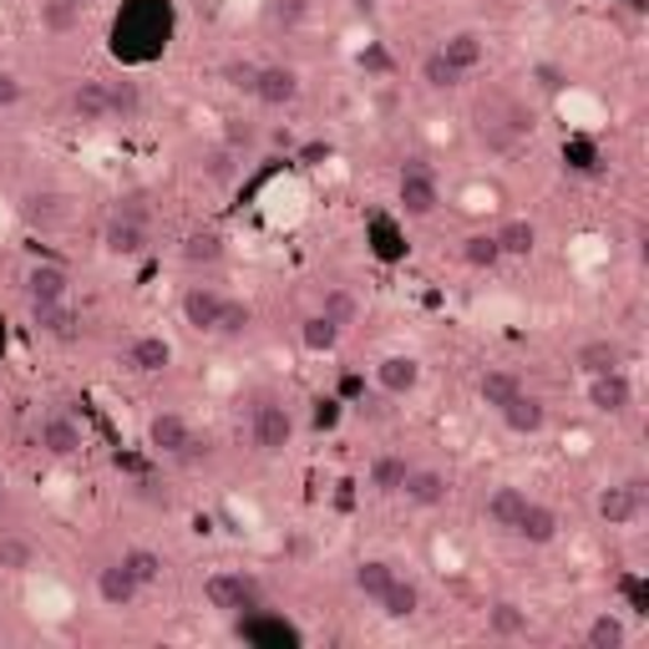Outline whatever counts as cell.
<instances>
[{"mask_svg":"<svg viewBox=\"0 0 649 649\" xmlns=\"http://www.w3.org/2000/svg\"><path fill=\"white\" fill-rule=\"evenodd\" d=\"M21 76L15 72H0V107H15V102H21Z\"/></svg>","mask_w":649,"mask_h":649,"instance_id":"60d3db41","label":"cell"},{"mask_svg":"<svg viewBox=\"0 0 649 649\" xmlns=\"http://www.w3.org/2000/svg\"><path fill=\"white\" fill-rule=\"evenodd\" d=\"M249 97L264 102V107H289V102L300 97V72L295 66H259Z\"/></svg>","mask_w":649,"mask_h":649,"instance_id":"ba28073f","label":"cell"},{"mask_svg":"<svg viewBox=\"0 0 649 649\" xmlns=\"http://www.w3.org/2000/svg\"><path fill=\"white\" fill-rule=\"evenodd\" d=\"M203 599L219 614H259L264 588H259V578L244 574V568H219V574L203 578Z\"/></svg>","mask_w":649,"mask_h":649,"instance_id":"6da1fadb","label":"cell"},{"mask_svg":"<svg viewBox=\"0 0 649 649\" xmlns=\"http://www.w3.org/2000/svg\"><path fill=\"white\" fill-rule=\"evenodd\" d=\"M249 305H238V300H224V315H219V324H213V336H224V340H244V330H249Z\"/></svg>","mask_w":649,"mask_h":649,"instance_id":"d6a6232c","label":"cell"},{"mask_svg":"<svg viewBox=\"0 0 649 649\" xmlns=\"http://www.w3.org/2000/svg\"><path fill=\"white\" fill-rule=\"evenodd\" d=\"M538 76H543V87H563V82H558V66H538Z\"/></svg>","mask_w":649,"mask_h":649,"instance_id":"ee69618b","label":"cell"},{"mask_svg":"<svg viewBox=\"0 0 649 649\" xmlns=\"http://www.w3.org/2000/svg\"><path fill=\"white\" fill-rule=\"evenodd\" d=\"M588 406L604 416H625L635 406V386H629L625 371H604V375H588Z\"/></svg>","mask_w":649,"mask_h":649,"instance_id":"52a82bcc","label":"cell"},{"mask_svg":"<svg viewBox=\"0 0 649 649\" xmlns=\"http://www.w3.org/2000/svg\"><path fill=\"white\" fill-rule=\"evenodd\" d=\"M107 87H113V123L117 117H132L138 113V82H107Z\"/></svg>","mask_w":649,"mask_h":649,"instance_id":"8d00e7d4","label":"cell"},{"mask_svg":"<svg viewBox=\"0 0 649 649\" xmlns=\"http://www.w3.org/2000/svg\"><path fill=\"white\" fill-rule=\"evenodd\" d=\"M396 578H401V574L391 568L386 558H365L361 568H355V588H361V594H365L371 604H381V599H386V588L396 584Z\"/></svg>","mask_w":649,"mask_h":649,"instance_id":"cb8c5ba5","label":"cell"},{"mask_svg":"<svg viewBox=\"0 0 649 649\" xmlns=\"http://www.w3.org/2000/svg\"><path fill=\"white\" fill-rule=\"evenodd\" d=\"M25 219H56V199H51V193L41 199V193H36V199H31V209H25Z\"/></svg>","mask_w":649,"mask_h":649,"instance_id":"7bdbcfd3","label":"cell"},{"mask_svg":"<svg viewBox=\"0 0 649 649\" xmlns=\"http://www.w3.org/2000/svg\"><path fill=\"white\" fill-rule=\"evenodd\" d=\"M183 259L188 264H219L224 259V244H219V234H193L183 244Z\"/></svg>","mask_w":649,"mask_h":649,"instance_id":"e575fe53","label":"cell"},{"mask_svg":"<svg viewBox=\"0 0 649 649\" xmlns=\"http://www.w3.org/2000/svg\"><path fill=\"white\" fill-rule=\"evenodd\" d=\"M512 538H523L528 549H549L553 538H558V512L549 508V502L528 498L523 518H518V528H512Z\"/></svg>","mask_w":649,"mask_h":649,"instance_id":"7c38bea8","label":"cell"},{"mask_svg":"<svg viewBox=\"0 0 649 649\" xmlns=\"http://www.w3.org/2000/svg\"><path fill=\"white\" fill-rule=\"evenodd\" d=\"M625 639H629V629H625V619H619V614H594V619H588V629H584V645L588 649H625Z\"/></svg>","mask_w":649,"mask_h":649,"instance_id":"83f0119b","label":"cell"},{"mask_svg":"<svg viewBox=\"0 0 649 649\" xmlns=\"http://www.w3.org/2000/svg\"><path fill=\"white\" fill-rule=\"evenodd\" d=\"M416 609H422V588H416L412 578H396V584L386 588V599H381V614H386V619H412Z\"/></svg>","mask_w":649,"mask_h":649,"instance_id":"f1b7e54d","label":"cell"},{"mask_svg":"<svg viewBox=\"0 0 649 649\" xmlns=\"http://www.w3.org/2000/svg\"><path fill=\"white\" fill-rule=\"evenodd\" d=\"M123 563H127V574L138 578L142 588H158V584H162V558H158L152 549H127Z\"/></svg>","mask_w":649,"mask_h":649,"instance_id":"1f68e13d","label":"cell"},{"mask_svg":"<svg viewBox=\"0 0 649 649\" xmlns=\"http://www.w3.org/2000/svg\"><path fill=\"white\" fill-rule=\"evenodd\" d=\"M487 629H492V635L498 639H518V635H528V609H518V604H492V609H487Z\"/></svg>","mask_w":649,"mask_h":649,"instance_id":"4dcf8cb0","label":"cell"},{"mask_svg":"<svg viewBox=\"0 0 649 649\" xmlns=\"http://www.w3.org/2000/svg\"><path fill=\"white\" fill-rule=\"evenodd\" d=\"M320 315L336 324V330H345V324L355 320V295H350V289H330V295H324V305H320Z\"/></svg>","mask_w":649,"mask_h":649,"instance_id":"836d02e7","label":"cell"},{"mask_svg":"<svg viewBox=\"0 0 649 649\" xmlns=\"http://www.w3.org/2000/svg\"><path fill=\"white\" fill-rule=\"evenodd\" d=\"M375 381H381L386 396H406V391H416V381H422V365H416L412 355H391V361H381Z\"/></svg>","mask_w":649,"mask_h":649,"instance_id":"7402d4cb","label":"cell"},{"mask_svg":"<svg viewBox=\"0 0 649 649\" xmlns=\"http://www.w3.org/2000/svg\"><path fill=\"white\" fill-rule=\"evenodd\" d=\"M401 492H406L412 508H441L447 492H451V482H447V472H437V467H412L406 482H401Z\"/></svg>","mask_w":649,"mask_h":649,"instance_id":"9a60e30c","label":"cell"},{"mask_svg":"<svg viewBox=\"0 0 649 649\" xmlns=\"http://www.w3.org/2000/svg\"><path fill=\"white\" fill-rule=\"evenodd\" d=\"M396 199L406 219H432L441 203V183H437V168L426 158H406L401 162V178H396Z\"/></svg>","mask_w":649,"mask_h":649,"instance_id":"7a4b0ae2","label":"cell"},{"mask_svg":"<svg viewBox=\"0 0 649 649\" xmlns=\"http://www.w3.org/2000/svg\"><path fill=\"white\" fill-rule=\"evenodd\" d=\"M25 305H31V320L46 310L72 305V279H66L62 264H36V269L25 275Z\"/></svg>","mask_w":649,"mask_h":649,"instance_id":"277c9868","label":"cell"},{"mask_svg":"<svg viewBox=\"0 0 649 649\" xmlns=\"http://www.w3.org/2000/svg\"><path fill=\"white\" fill-rule=\"evenodd\" d=\"M102 244L113 254H123V259L142 254L148 249V209L138 199H123L113 209V219H107V228H102Z\"/></svg>","mask_w":649,"mask_h":649,"instance_id":"3957f363","label":"cell"},{"mask_svg":"<svg viewBox=\"0 0 649 649\" xmlns=\"http://www.w3.org/2000/svg\"><path fill=\"white\" fill-rule=\"evenodd\" d=\"M523 508H528V492L523 487H512V482H502V487H492L487 492V528H498V533H512L518 528V518H523Z\"/></svg>","mask_w":649,"mask_h":649,"instance_id":"2e32d148","label":"cell"},{"mask_svg":"<svg viewBox=\"0 0 649 649\" xmlns=\"http://www.w3.org/2000/svg\"><path fill=\"white\" fill-rule=\"evenodd\" d=\"M462 264H467V269H477V275H482V269H498V264H502L498 234H492V228H482V234H467L462 238Z\"/></svg>","mask_w":649,"mask_h":649,"instance_id":"484cf974","label":"cell"},{"mask_svg":"<svg viewBox=\"0 0 649 649\" xmlns=\"http://www.w3.org/2000/svg\"><path fill=\"white\" fill-rule=\"evenodd\" d=\"M437 56H441V62H447L457 76H467V72H477V66L487 62V41L477 36V31H451V36L437 46Z\"/></svg>","mask_w":649,"mask_h":649,"instance_id":"4fadbf2b","label":"cell"},{"mask_svg":"<svg viewBox=\"0 0 649 649\" xmlns=\"http://www.w3.org/2000/svg\"><path fill=\"white\" fill-rule=\"evenodd\" d=\"M492 234H498L502 259H528V254H533V244H538V228L528 224V219H508V224L492 228Z\"/></svg>","mask_w":649,"mask_h":649,"instance_id":"d4e9b609","label":"cell"},{"mask_svg":"<svg viewBox=\"0 0 649 649\" xmlns=\"http://www.w3.org/2000/svg\"><path fill=\"white\" fill-rule=\"evenodd\" d=\"M209 178L213 183H234V148H219V152H209Z\"/></svg>","mask_w":649,"mask_h":649,"instance_id":"f35d334b","label":"cell"},{"mask_svg":"<svg viewBox=\"0 0 649 649\" xmlns=\"http://www.w3.org/2000/svg\"><path fill=\"white\" fill-rule=\"evenodd\" d=\"M36 441L51 451V457H76L82 451V426L72 422V416H62V412H51V416H41V426H36Z\"/></svg>","mask_w":649,"mask_h":649,"instance_id":"5bb4252c","label":"cell"},{"mask_svg":"<svg viewBox=\"0 0 649 649\" xmlns=\"http://www.w3.org/2000/svg\"><path fill=\"white\" fill-rule=\"evenodd\" d=\"M72 117L76 123H113V87H107V82H97V76H92V82H82V87L72 92Z\"/></svg>","mask_w":649,"mask_h":649,"instance_id":"ac0fdd59","label":"cell"},{"mask_svg":"<svg viewBox=\"0 0 649 649\" xmlns=\"http://www.w3.org/2000/svg\"><path fill=\"white\" fill-rule=\"evenodd\" d=\"M254 72H259L254 62H228V82H234V87H244V92L254 87Z\"/></svg>","mask_w":649,"mask_h":649,"instance_id":"b9f144b4","label":"cell"},{"mask_svg":"<svg viewBox=\"0 0 649 649\" xmlns=\"http://www.w3.org/2000/svg\"><path fill=\"white\" fill-rule=\"evenodd\" d=\"M0 498H6V482H0Z\"/></svg>","mask_w":649,"mask_h":649,"instance_id":"f6af8a7d","label":"cell"},{"mask_svg":"<svg viewBox=\"0 0 649 649\" xmlns=\"http://www.w3.org/2000/svg\"><path fill=\"white\" fill-rule=\"evenodd\" d=\"M168 361H173V345L162 336H138L123 350V365L132 375H158V371H168Z\"/></svg>","mask_w":649,"mask_h":649,"instance_id":"e0dca14e","label":"cell"},{"mask_svg":"<svg viewBox=\"0 0 649 649\" xmlns=\"http://www.w3.org/2000/svg\"><path fill=\"white\" fill-rule=\"evenodd\" d=\"M269 21L300 25V21H305V0H275V6H269Z\"/></svg>","mask_w":649,"mask_h":649,"instance_id":"ab89813d","label":"cell"},{"mask_svg":"<svg viewBox=\"0 0 649 649\" xmlns=\"http://www.w3.org/2000/svg\"><path fill=\"white\" fill-rule=\"evenodd\" d=\"M249 437L264 457H279V451L289 447V437H295V422H289V412L279 401H259L249 416Z\"/></svg>","mask_w":649,"mask_h":649,"instance_id":"5b68a950","label":"cell"},{"mask_svg":"<svg viewBox=\"0 0 649 649\" xmlns=\"http://www.w3.org/2000/svg\"><path fill=\"white\" fill-rule=\"evenodd\" d=\"M599 518L609 528H629L639 518V482H619V487H604L599 498Z\"/></svg>","mask_w":649,"mask_h":649,"instance_id":"d6986e66","label":"cell"},{"mask_svg":"<svg viewBox=\"0 0 649 649\" xmlns=\"http://www.w3.org/2000/svg\"><path fill=\"white\" fill-rule=\"evenodd\" d=\"M142 594V584L132 574H127V563H107V568H97V599L107 604V609H132Z\"/></svg>","mask_w":649,"mask_h":649,"instance_id":"30bf717a","label":"cell"},{"mask_svg":"<svg viewBox=\"0 0 649 649\" xmlns=\"http://www.w3.org/2000/svg\"><path fill=\"white\" fill-rule=\"evenodd\" d=\"M87 6H92V0H41V31L66 36V31H76V25H82Z\"/></svg>","mask_w":649,"mask_h":649,"instance_id":"44dd1931","label":"cell"},{"mask_svg":"<svg viewBox=\"0 0 649 649\" xmlns=\"http://www.w3.org/2000/svg\"><path fill=\"white\" fill-rule=\"evenodd\" d=\"M578 365H584V375L625 371V365H629V350L619 345V340H588V345H578Z\"/></svg>","mask_w":649,"mask_h":649,"instance_id":"ffe728a7","label":"cell"},{"mask_svg":"<svg viewBox=\"0 0 649 649\" xmlns=\"http://www.w3.org/2000/svg\"><path fill=\"white\" fill-rule=\"evenodd\" d=\"M406 472H412V462L396 457V451H386V457H375L371 462V487L381 492V498H396L401 482H406Z\"/></svg>","mask_w":649,"mask_h":649,"instance_id":"4316f807","label":"cell"},{"mask_svg":"<svg viewBox=\"0 0 649 649\" xmlns=\"http://www.w3.org/2000/svg\"><path fill=\"white\" fill-rule=\"evenodd\" d=\"M336 340H340V330L324 320V315H315V320L305 324V345H310V350H330Z\"/></svg>","mask_w":649,"mask_h":649,"instance_id":"74e56055","label":"cell"},{"mask_svg":"<svg viewBox=\"0 0 649 649\" xmlns=\"http://www.w3.org/2000/svg\"><path fill=\"white\" fill-rule=\"evenodd\" d=\"M422 82H426V87H432V92H447V87H457L462 76L451 72V66L441 62L437 51H432V56H426V62H422Z\"/></svg>","mask_w":649,"mask_h":649,"instance_id":"d590c367","label":"cell"},{"mask_svg":"<svg viewBox=\"0 0 649 649\" xmlns=\"http://www.w3.org/2000/svg\"><path fill=\"white\" fill-rule=\"evenodd\" d=\"M498 416L508 422V432H518V437H538V432L549 426V406H543V396H533V391H518Z\"/></svg>","mask_w":649,"mask_h":649,"instance_id":"8fae6325","label":"cell"},{"mask_svg":"<svg viewBox=\"0 0 649 649\" xmlns=\"http://www.w3.org/2000/svg\"><path fill=\"white\" fill-rule=\"evenodd\" d=\"M518 391H523V381H518L512 371H482L477 375V396H482V406H492V412H502Z\"/></svg>","mask_w":649,"mask_h":649,"instance_id":"603a6c76","label":"cell"},{"mask_svg":"<svg viewBox=\"0 0 649 649\" xmlns=\"http://www.w3.org/2000/svg\"><path fill=\"white\" fill-rule=\"evenodd\" d=\"M148 441L152 451H162V457H199V437H193V426H188V416L178 412H158L148 422Z\"/></svg>","mask_w":649,"mask_h":649,"instance_id":"8992f818","label":"cell"},{"mask_svg":"<svg viewBox=\"0 0 649 649\" xmlns=\"http://www.w3.org/2000/svg\"><path fill=\"white\" fill-rule=\"evenodd\" d=\"M0 568H6V574H31V568H36V549H31V538H21V533L0 538Z\"/></svg>","mask_w":649,"mask_h":649,"instance_id":"f546056e","label":"cell"},{"mask_svg":"<svg viewBox=\"0 0 649 649\" xmlns=\"http://www.w3.org/2000/svg\"><path fill=\"white\" fill-rule=\"evenodd\" d=\"M224 300L228 295H219L213 285H188L183 289V320L199 330V336H213V324H219V315H224Z\"/></svg>","mask_w":649,"mask_h":649,"instance_id":"9c48e42d","label":"cell"}]
</instances>
